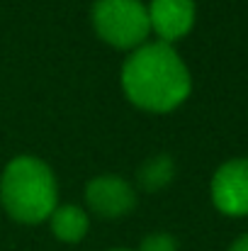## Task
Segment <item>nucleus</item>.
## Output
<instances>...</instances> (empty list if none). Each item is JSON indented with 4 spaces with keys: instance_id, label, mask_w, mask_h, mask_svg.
Segmentation results:
<instances>
[{
    "instance_id": "nucleus-1",
    "label": "nucleus",
    "mask_w": 248,
    "mask_h": 251,
    "mask_svg": "<svg viewBox=\"0 0 248 251\" xmlns=\"http://www.w3.org/2000/svg\"><path fill=\"white\" fill-rule=\"evenodd\" d=\"M122 90L132 105L146 112H173L192 90V76L182 56L165 42H146L127 56Z\"/></svg>"
},
{
    "instance_id": "nucleus-2",
    "label": "nucleus",
    "mask_w": 248,
    "mask_h": 251,
    "mask_svg": "<svg viewBox=\"0 0 248 251\" xmlns=\"http://www.w3.org/2000/svg\"><path fill=\"white\" fill-rule=\"evenodd\" d=\"M0 202L15 222H46L59 205L54 171L37 156H15L0 178Z\"/></svg>"
},
{
    "instance_id": "nucleus-3",
    "label": "nucleus",
    "mask_w": 248,
    "mask_h": 251,
    "mask_svg": "<svg viewBox=\"0 0 248 251\" xmlns=\"http://www.w3.org/2000/svg\"><path fill=\"white\" fill-rule=\"evenodd\" d=\"M90 22L95 34L114 49H136L151 34L149 10L141 0H95Z\"/></svg>"
},
{
    "instance_id": "nucleus-4",
    "label": "nucleus",
    "mask_w": 248,
    "mask_h": 251,
    "mask_svg": "<svg viewBox=\"0 0 248 251\" xmlns=\"http://www.w3.org/2000/svg\"><path fill=\"white\" fill-rule=\"evenodd\" d=\"M85 202L90 212H95L102 220H119L127 217L136 207V193L134 185L122 176H95L85 185Z\"/></svg>"
},
{
    "instance_id": "nucleus-5",
    "label": "nucleus",
    "mask_w": 248,
    "mask_h": 251,
    "mask_svg": "<svg viewBox=\"0 0 248 251\" xmlns=\"http://www.w3.org/2000/svg\"><path fill=\"white\" fill-rule=\"evenodd\" d=\"M212 202L222 215H248V159H229L212 176Z\"/></svg>"
},
{
    "instance_id": "nucleus-6",
    "label": "nucleus",
    "mask_w": 248,
    "mask_h": 251,
    "mask_svg": "<svg viewBox=\"0 0 248 251\" xmlns=\"http://www.w3.org/2000/svg\"><path fill=\"white\" fill-rule=\"evenodd\" d=\"M151 32L158 37V42L173 44L182 39L192 25H195V0H151L146 5Z\"/></svg>"
},
{
    "instance_id": "nucleus-7",
    "label": "nucleus",
    "mask_w": 248,
    "mask_h": 251,
    "mask_svg": "<svg viewBox=\"0 0 248 251\" xmlns=\"http://www.w3.org/2000/svg\"><path fill=\"white\" fill-rule=\"evenodd\" d=\"M46 222L51 227V234L64 244H78L90 229V217L78 205H56Z\"/></svg>"
},
{
    "instance_id": "nucleus-8",
    "label": "nucleus",
    "mask_w": 248,
    "mask_h": 251,
    "mask_svg": "<svg viewBox=\"0 0 248 251\" xmlns=\"http://www.w3.org/2000/svg\"><path fill=\"white\" fill-rule=\"evenodd\" d=\"M173 178H175V161L168 154H156L146 159L139 168V185L149 193L163 190Z\"/></svg>"
},
{
    "instance_id": "nucleus-9",
    "label": "nucleus",
    "mask_w": 248,
    "mask_h": 251,
    "mask_svg": "<svg viewBox=\"0 0 248 251\" xmlns=\"http://www.w3.org/2000/svg\"><path fill=\"white\" fill-rule=\"evenodd\" d=\"M139 251H178V239L168 232H154L144 237Z\"/></svg>"
},
{
    "instance_id": "nucleus-10",
    "label": "nucleus",
    "mask_w": 248,
    "mask_h": 251,
    "mask_svg": "<svg viewBox=\"0 0 248 251\" xmlns=\"http://www.w3.org/2000/svg\"><path fill=\"white\" fill-rule=\"evenodd\" d=\"M229 251H248V234H241V237L229 247Z\"/></svg>"
},
{
    "instance_id": "nucleus-11",
    "label": "nucleus",
    "mask_w": 248,
    "mask_h": 251,
    "mask_svg": "<svg viewBox=\"0 0 248 251\" xmlns=\"http://www.w3.org/2000/svg\"><path fill=\"white\" fill-rule=\"evenodd\" d=\"M112 251H132V249H112Z\"/></svg>"
}]
</instances>
